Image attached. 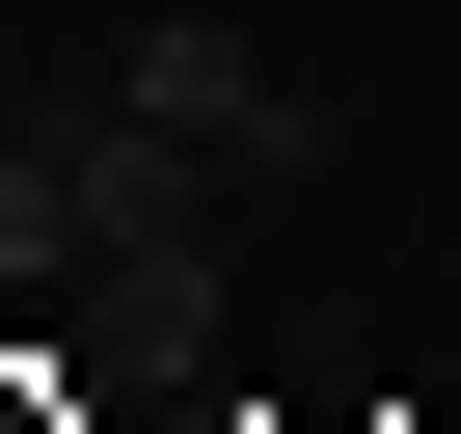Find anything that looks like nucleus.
Listing matches in <instances>:
<instances>
[{
  "mask_svg": "<svg viewBox=\"0 0 461 434\" xmlns=\"http://www.w3.org/2000/svg\"><path fill=\"white\" fill-rule=\"evenodd\" d=\"M109 109H163L190 163H326V82H299V55H245V28H190V0L109 55Z\"/></svg>",
  "mask_w": 461,
  "mask_h": 434,
  "instance_id": "1",
  "label": "nucleus"
},
{
  "mask_svg": "<svg viewBox=\"0 0 461 434\" xmlns=\"http://www.w3.org/2000/svg\"><path fill=\"white\" fill-rule=\"evenodd\" d=\"M190 217H217V163H190L163 109H82V136H55V245H109V272H163Z\"/></svg>",
  "mask_w": 461,
  "mask_h": 434,
  "instance_id": "2",
  "label": "nucleus"
}]
</instances>
